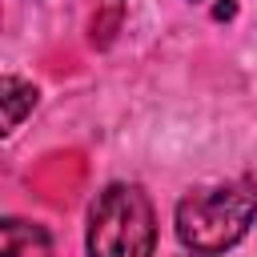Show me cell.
Segmentation results:
<instances>
[{
    "label": "cell",
    "mask_w": 257,
    "mask_h": 257,
    "mask_svg": "<svg viewBox=\"0 0 257 257\" xmlns=\"http://www.w3.org/2000/svg\"><path fill=\"white\" fill-rule=\"evenodd\" d=\"M253 217H257V185L253 181L193 189L177 205V237L193 253L217 257L249 233Z\"/></svg>",
    "instance_id": "6da1fadb"
},
{
    "label": "cell",
    "mask_w": 257,
    "mask_h": 257,
    "mask_svg": "<svg viewBox=\"0 0 257 257\" xmlns=\"http://www.w3.org/2000/svg\"><path fill=\"white\" fill-rule=\"evenodd\" d=\"M157 217L141 185H108L88 209V257H153Z\"/></svg>",
    "instance_id": "7a4b0ae2"
},
{
    "label": "cell",
    "mask_w": 257,
    "mask_h": 257,
    "mask_svg": "<svg viewBox=\"0 0 257 257\" xmlns=\"http://www.w3.org/2000/svg\"><path fill=\"white\" fill-rule=\"evenodd\" d=\"M0 257H52V237L36 221L8 217L0 225Z\"/></svg>",
    "instance_id": "3957f363"
},
{
    "label": "cell",
    "mask_w": 257,
    "mask_h": 257,
    "mask_svg": "<svg viewBox=\"0 0 257 257\" xmlns=\"http://www.w3.org/2000/svg\"><path fill=\"white\" fill-rule=\"evenodd\" d=\"M0 104H4V133H12L32 108H36V88L28 84V80H20V76H4L0 80Z\"/></svg>",
    "instance_id": "277c9868"
},
{
    "label": "cell",
    "mask_w": 257,
    "mask_h": 257,
    "mask_svg": "<svg viewBox=\"0 0 257 257\" xmlns=\"http://www.w3.org/2000/svg\"><path fill=\"white\" fill-rule=\"evenodd\" d=\"M213 16H217V20H225V16H233V0H221V4H217V12H213Z\"/></svg>",
    "instance_id": "5b68a950"
},
{
    "label": "cell",
    "mask_w": 257,
    "mask_h": 257,
    "mask_svg": "<svg viewBox=\"0 0 257 257\" xmlns=\"http://www.w3.org/2000/svg\"><path fill=\"white\" fill-rule=\"evenodd\" d=\"M197 257H205V253H197Z\"/></svg>",
    "instance_id": "8992f818"
}]
</instances>
